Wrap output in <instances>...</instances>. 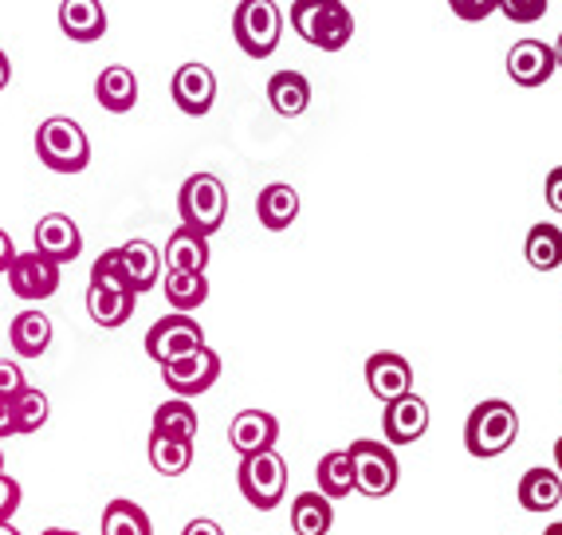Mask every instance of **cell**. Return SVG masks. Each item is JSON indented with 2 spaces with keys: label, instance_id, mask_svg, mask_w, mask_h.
Instances as JSON below:
<instances>
[{
  "label": "cell",
  "instance_id": "cell-36",
  "mask_svg": "<svg viewBox=\"0 0 562 535\" xmlns=\"http://www.w3.org/2000/svg\"><path fill=\"white\" fill-rule=\"evenodd\" d=\"M449 9L457 12L460 20H469V24H480V20H487L492 12L499 9V0H449Z\"/></svg>",
  "mask_w": 562,
  "mask_h": 535
},
{
  "label": "cell",
  "instance_id": "cell-44",
  "mask_svg": "<svg viewBox=\"0 0 562 535\" xmlns=\"http://www.w3.org/2000/svg\"><path fill=\"white\" fill-rule=\"evenodd\" d=\"M0 535H24V532H20V527H12V520H4V524H0Z\"/></svg>",
  "mask_w": 562,
  "mask_h": 535
},
{
  "label": "cell",
  "instance_id": "cell-45",
  "mask_svg": "<svg viewBox=\"0 0 562 535\" xmlns=\"http://www.w3.org/2000/svg\"><path fill=\"white\" fill-rule=\"evenodd\" d=\"M40 535H79V532H71V527H47V532H40Z\"/></svg>",
  "mask_w": 562,
  "mask_h": 535
},
{
  "label": "cell",
  "instance_id": "cell-5",
  "mask_svg": "<svg viewBox=\"0 0 562 535\" xmlns=\"http://www.w3.org/2000/svg\"><path fill=\"white\" fill-rule=\"evenodd\" d=\"M233 36L244 56L268 59L280 47L283 36V12L276 0H240L233 12Z\"/></svg>",
  "mask_w": 562,
  "mask_h": 535
},
{
  "label": "cell",
  "instance_id": "cell-6",
  "mask_svg": "<svg viewBox=\"0 0 562 535\" xmlns=\"http://www.w3.org/2000/svg\"><path fill=\"white\" fill-rule=\"evenodd\" d=\"M236 480H240V492L248 504L260 508V512H272L288 497V460L276 449L240 457V477Z\"/></svg>",
  "mask_w": 562,
  "mask_h": 535
},
{
  "label": "cell",
  "instance_id": "cell-13",
  "mask_svg": "<svg viewBox=\"0 0 562 535\" xmlns=\"http://www.w3.org/2000/svg\"><path fill=\"white\" fill-rule=\"evenodd\" d=\"M32 236H36V253L47 256V260H56L59 268L71 264L79 253H83V233H79V225L67 213L40 216V225Z\"/></svg>",
  "mask_w": 562,
  "mask_h": 535
},
{
  "label": "cell",
  "instance_id": "cell-41",
  "mask_svg": "<svg viewBox=\"0 0 562 535\" xmlns=\"http://www.w3.org/2000/svg\"><path fill=\"white\" fill-rule=\"evenodd\" d=\"M12 256H16V245H12V236L4 233V229H0V276L9 272Z\"/></svg>",
  "mask_w": 562,
  "mask_h": 535
},
{
  "label": "cell",
  "instance_id": "cell-8",
  "mask_svg": "<svg viewBox=\"0 0 562 535\" xmlns=\"http://www.w3.org/2000/svg\"><path fill=\"white\" fill-rule=\"evenodd\" d=\"M216 378H221V355L213 347H198L173 363H161V382L173 398L205 394V390H213Z\"/></svg>",
  "mask_w": 562,
  "mask_h": 535
},
{
  "label": "cell",
  "instance_id": "cell-38",
  "mask_svg": "<svg viewBox=\"0 0 562 535\" xmlns=\"http://www.w3.org/2000/svg\"><path fill=\"white\" fill-rule=\"evenodd\" d=\"M24 386H29L24 382V370L16 363H9V358H0V402H12Z\"/></svg>",
  "mask_w": 562,
  "mask_h": 535
},
{
  "label": "cell",
  "instance_id": "cell-28",
  "mask_svg": "<svg viewBox=\"0 0 562 535\" xmlns=\"http://www.w3.org/2000/svg\"><path fill=\"white\" fill-rule=\"evenodd\" d=\"M166 300L173 311H198L209 300V280L205 272H178V268H166Z\"/></svg>",
  "mask_w": 562,
  "mask_h": 535
},
{
  "label": "cell",
  "instance_id": "cell-14",
  "mask_svg": "<svg viewBox=\"0 0 562 535\" xmlns=\"http://www.w3.org/2000/svg\"><path fill=\"white\" fill-rule=\"evenodd\" d=\"M366 386L378 402H394L413 390V367L397 350H378L366 358Z\"/></svg>",
  "mask_w": 562,
  "mask_h": 535
},
{
  "label": "cell",
  "instance_id": "cell-2",
  "mask_svg": "<svg viewBox=\"0 0 562 535\" xmlns=\"http://www.w3.org/2000/svg\"><path fill=\"white\" fill-rule=\"evenodd\" d=\"M519 437V413L512 410V402L504 398H487L476 410L469 413V425H464V449L472 457L487 460L499 457L504 449H512Z\"/></svg>",
  "mask_w": 562,
  "mask_h": 535
},
{
  "label": "cell",
  "instance_id": "cell-43",
  "mask_svg": "<svg viewBox=\"0 0 562 535\" xmlns=\"http://www.w3.org/2000/svg\"><path fill=\"white\" fill-rule=\"evenodd\" d=\"M554 465H559V469H554V472H559V477H562V437H559V442H554Z\"/></svg>",
  "mask_w": 562,
  "mask_h": 535
},
{
  "label": "cell",
  "instance_id": "cell-35",
  "mask_svg": "<svg viewBox=\"0 0 562 535\" xmlns=\"http://www.w3.org/2000/svg\"><path fill=\"white\" fill-rule=\"evenodd\" d=\"M547 4H551V0H499V12H504L512 24H535V20L547 16Z\"/></svg>",
  "mask_w": 562,
  "mask_h": 535
},
{
  "label": "cell",
  "instance_id": "cell-1",
  "mask_svg": "<svg viewBox=\"0 0 562 535\" xmlns=\"http://www.w3.org/2000/svg\"><path fill=\"white\" fill-rule=\"evenodd\" d=\"M291 29L311 47L342 52L355 36V16L342 0H295L291 4Z\"/></svg>",
  "mask_w": 562,
  "mask_h": 535
},
{
  "label": "cell",
  "instance_id": "cell-24",
  "mask_svg": "<svg viewBox=\"0 0 562 535\" xmlns=\"http://www.w3.org/2000/svg\"><path fill=\"white\" fill-rule=\"evenodd\" d=\"M562 500V477L554 469H527L524 480H519V504H524V512H554Z\"/></svg>",
  "mask_w": 562,
  "mask_h": 535
},
{
  "label": "cell",
  "instance_id": "cell-15",
  "mask_svg": "<svg viewBox=\"0 0 562 535\" xmlns=\"http://www.w3.org/2000/svg\"><path fill=\"white\" fill-rule=\"evenodd\" d=\"M276 442H280V422L268 410H240L233 417V425H228V445L240 457L276 449Z\"/></svg>",
  "mask_w": 562,
  "mask_h": 535
},
{
  "label": "cell",
  "instance_id": "cell-32",
  "mask_svg": "<svg viewBox=\"0 0 562 535\" xmlns=\"http://www.w3.org/2000/svg\"><path fill=\"white\" fill-rule=\"evenodd\" d=\"M524 253L535 272H554V268L562 264V229L559 225H531Z\"/></svg>",
  "mask_w": 562,
  "mask_h": 535
},
{
  "label": "cell",
  "instance_id": "cell-9",
  "mask_svg": "<svg viewBox=\"0 0 562 535\" xmlns=\"http://www.w3.org/2000/svg\"><path fill=\"white\" fill-rule=\"evenodd\" d=\"M198 347H205V327H201L193 315H186V311H173V315H166V320H158L146 331V355H150L158 367Z\"/></svg>",
  "mask_w": 562,
  "mask_h": 535
},
{
  "label": "cell",
  "instance_id": "cell-22",
  "mask_svg": "<svg viewBox=\"0 0 562 535\" xmlns=\"http://www.w3.org/2000/svg\"><path fill=\"white\" fill-rule=\"evenodd\" d=\"M119 256H122V268H126V276H131V288L138 291H150V288H158V280H161V253L150 245V241H126V245L119 248Z\"/></svg>",
  "mask_w": 562,
  "mask_h": 535
},
{
  "label": "cell",
  "instance_id": "cell-47",
  "mask_svg": "<svg viewBox=\"0 0 562 535\" xmlns=\"http://www.w3.org/2000/svg\"><path fill=\"white\" fill-rule=\"evenodd\" d=\"M543 535H562V524H551V527H543Z\"/></svg>",
  "mask_w": 562,
  "mask_h": 535
},
{
  "label": "cell",
  "instance_id": "cell-16",
  "mask_svg": "<svg viewBox=\"0 0 562 535\" xmlns=\"http://www.w3.org/2000/svg\"><path fill=\"white\" fill-rule=\"evenodd\" d=\"M554 47L543 40H519L507 52V76L516 79L519 87H543L554 76Z\"/></svg>",
  "mask_w": 562,
  "mask_h": 535
},
{
  "label": "cell",
  "instance_id": "cell-21",
  "mask_svg": "<svg viewBox=\"0 0 562 535\" xmlns=\"http://www.w3.org/2000/svg\"><path fill=\"white\" fill-rule=\"evenodd\" d=\"M9 343L20 358H40L47 347H52V320L36 308L20 311L9 327Z\"/></svg>",
  "mask_w": 562,
  "mask_h": 535
},
{
  "label": "cell",
  "instance_id": "cell-18",
  "mask_svg": "<svg viewBox=\"0 0 562 535\" xmlns=\"http://www.w3.org/2000/svg\"><path fill=\"white\" fill-rule=\"evenodd\" d=\"M94 99H99V107L111 114L134 111V103H138V79H134L131 67H122V64L103 67L99 79H94Z\"/></svg>",
  "mask_w": 562,
  "mask_h": 535
},
{
  "label": "cell",
  "instance_id": "cell-40",
  "mask_svg": "<svg viewBox=\"0 0 562 535\" xmlns=\"http://www.w3.org/2000/svg\"><path fill=\"white\" fill-rule=\"evenodd\" d=\"M181 535H225V527L216 524V520H209V516H198V520H189Z\"/></svg>",
  "mask_w": 562,
  "mask_h": 535
},
{
  "label": "cell",
  "instance_id": "cell-37",
  "mask_svg": "<svg viewBox=\"0 0 562 535\" xmlns=\"http://www.w3.org/2000/svg\"><path fill=\"white\" fill-rule=\"evenodd\" d=\"M20 500H24V492H20V480L9 477V472H0V524L16 516Z\"/></svg>",
  "mask_w": 562,
  "mask_h": 535
},
{
  "label": "cell",
  "instance_id": "cell-25",
  "mask_svg": "<svg viewBox=\"0 0 562 535\" xmlns=\"http://www.w3.org/2000/svg\"><path fill=\"white\" fill-rule=\"evenodd\" d=\"M134 291H106V288H87V315L103 331H114L134 315Z\"/></svg>",
  "mask_w": 562,
  "mask_h": 535
},
{
  "label": "cell",
  "instance_id": "cell-27",
  "mask_svg": "<svg viewBox=\"0 0 562 535\" xmlns=\"http://www.w3.org/2000/svg\"><path fill=\"white\" fill-rule=\"evenodd\" d=\"M161 437H181V442H198V410L189 405V398H173L154 410V430Z\"/></svg>",
  "mask_w": 562,
  "mask_h": 535
},
{
  "label": "cell",
  "instance_id": "cell-29",
  "mask_svg": "<svg viewBox=\"0 0 562 535\" xmlns=\"http://www.w3.org/2000/svg\"><path fill=\"white\" fill-rule=\"evenodd\" d=\"M315 477H319V492L327 500H342L355 492V465H350V453L347 449H335V453H323L319 469H315Z\"/></svg>",
  "mask_w": 562,
  "mask_h": 535
},
{
  "label": "cell",
  "instance_id": "cell-30",
  "mask_svg": "<svg viewBox=\"0 0 562 535\" xmlns=\"http://www.w3.org/2000/svg\"><path fill=\"white\" fill-rule=\"evenodd\" d=\"M150 465L161 477H181V472L193 465V442H181V437H161V433H150Z\"/></svg>",
  "mask_w": 562,
  "mask_h": 535
},
{
  "label": "cell",
  "instance_id": "cell-10",
  "mask_svg": "<svg viewBox=\"0 0 562 535\" xmlns=\"http://www.w3.org/2000/svg\"><path fill=\"white\" fill-rule=\"evenodd\" d=\"M9 288L12 296L29 303H40V300H52L59 291V264L40 256L36 248L32 253H16L9 264Z\"/></svg>",
  "mask_w": 562,
  "mask_h": 535
},
{
  "label": "cell",
  "instance_id": "cell-12",
  "mask_svg": "<svg viewBox=\"0 0 562 535\" xmlns=\"http://www.w3.org/2000/svg\"><path fill=\"white\" fill-rule=\"evenodd\" d=\"M382 430H385V445H413L422 442L425 430H429V402L422 394H402L394 402H385L382 413Z\"/></svg>",
  "mask_w": 562,
  "mask_h": 535
},
{
  "label": "cell",
  "instance_id": "cell-42",
  "mask_svg": "<svg viewBox=\"0 0 562 535\" xmlns=\"http://www.w3.org/2000/svg\"><path fill=\"white\" fill-rule=\"evenodd\" d=\"M9 83H12V64H9V52L0 47V91H4Z\"/></svg>",
  "mask_w": 562,
  "mask_h": 535
},
{
  "label": "cell",
  "instance_id": "cell-17",
  "mask_svg": "<svg viewBox=\"0 0 562 535\" xmlns=\"http://www.w3.org/2000/svg\"><path fill=\"white\" fill-rule=\"evenodd\" d=\"M59 29L76 44H94L99 36H106L103 0H64L59 4Z\"/></svg>",
  "mask_w": 562,
  "mask_h": 535
},
{
  "label": "cell",
  "instance_id": "cell-7",
  "mask_svg": "<svg viewBox=\"0 0 562 535\" xmlns=\"http://www.w3.org/2000/svg\"><path fill=\"white\" fill-rule=\"evenodd\" d=\"M350 465H355V489L370 500H382L397 489V477H402V465H397L394 449L385 442H370V437H358L350 445Z\"/></svg>",
  "mask_w": 562,
  "mask_h": 535
},
{
  "label": "cell",
  "instance_id": "cell-11",
  "mask_svg": "<svg viewBox=\"0 0 562 535\" xmlns=\"http://www.w3.org/2000/svg\"><path fill=\"white\" fill-rule=\"evenodd\" d=\"M169 94H173V103H178L181 114L189 119H205L216 103V76L213 67L205 64H181L169 79Z\"/></svg>",
  "mask_w": 562,
  "mask_h": 535
},
{
  "label": "cell",
  "instance_id": "cell-33",
  "mask_svg": "<svg viewBox=\"0 0 562 535\" xmlns=\"http://www.w3.org/2000/svg\"><path fill=\"white\" fill-rule=\"evenodd\" d=\"M12 410V425H16V437L20 433H36L40 425L47 422V413H52V402H47L44 390H36V386H24L16 398L9 402Z\"/></svg>",
  "mask_w": 562,
  "mask_h": 535
},
{
  "label": "cell",
  "instance_id": "cell-4",
  "mask_svg": "<svg viewBox=\"0 0 562 535\" xmlns=\"http://www.w3.org/2000/svg\"><path fill=\"white\" fill-rule=\"evenodd\" d=\"M36 154L47 169L56 174H83L87 161H91V142H87L83 126L76 119H44L36 131Z\"/></svg>",
  "mask_w": 562,
  "mask_h": 535
},
{
  "label": "cell",
  "instance_id": "cell-39",
  "mask_svg": "<svg viewBox=\"0 0 562 535\" xmlns=\"http://www.w3.org/2000/svg\"><path fill=\"white\" fill-rule=\"evenodd\" d=\"M547 205H551L554 213H562V166H554L551 174H547Z\"/></svg>",
  "mask_w": 562,
  "mask_h": 535
},
{
  "label": "cell",
  "instance_id": "cell-19",
  "mask_svg": "<svg viewBox=\"0 0 562 535\" xmlns=\"http://www.w3.org/2000/svg\"><path fill=\"white\" fill-rule=\"evenodd\" d=\"M256 216H260L263 229L283 233V229H291V221L300 216V193H295L288 181H272V186H263L260 198H256Z\"/></svg>",
  "mask_w": 562,
  "mask_h": 535
},
{
  "label": "cell",
  "instance_id": "cell-46",
  "mask_svg": "<svg viewBox=\"0 0 562 535\" xmlns=\"http://www.w3.org/2000/svg\"><path fill=\"white\" fill-rule=\"evenodd\" d=\"M554 67H562V36H559V44H554Z\"/></svg>",
  "mask_w": 562,
  "mask_h": 535
},
{
  "label": "cell",
  "instance_id": "cell-48",
  "mask_svg": "<svg viewBox=\"0 0 562 535\" xmlns=\"http://www.w3.org/2000/svg\"><path fill=\"white\" fill-rule=\"evenodd\" d=\"M0 472H4V453H0Z\"/></svg>",
  "mask_w": 562,
  "mask_h": 535
},
{
  "label": "cell",
  "instance_id": "cell-34",
  "mask_svg": "<svg viewBox=\"0 0 562 535\" xmlns=\"http://www.w3.org/2000/svg\"><path fill=\"white\" fill-rule=\"evenodd\" d=\"M91 288H106V291H134L131 288V276H126V268H122V256L119 248H106L99 260H94L91 268ZM138 296V291H134Z\"/></svg>",
  "mask_w": 562,
  "mask_h": 535
},
{
  "label": "cell",
  "instance_id": "cell-26",
  "mask_svg": "<svg viewBox=\"0 0 562 535\" xmlns=\"http://www.w3.org/2000/svg\"><path fill=\"white\" fill-rule=\"evenodd\" d=\"M335 524V508L323 492H300L291 500V527L295 535H327Z\"/></svg>",
  "mask_w": 562,
  "mask_h": 535
},
{
  "label": "cell",
  "instance_id": "cell-31",
  "mask_svg": "<svg viewBox=\"0 0 562 535\" xmlns=\"http://www.w3.org/2000/svg\"><path fill=\"white\" fill-rule=\"evenodd\" d=\"M103 535H154V524L142 504H134L126 497H114L103 508Z\"/></svg>",
  "mask_w": 562,
  "mask_h": 535
},
{
  "label": "cell",
  "instance_id": "cell-20",
  "mask_svg": "<svg viewBox=\"0 0 562 535\" xmlns=\"http://www.w3.org/2000/svg\"><path fill=\"white\" fill-rule=\"evenodd\" d=\"M166 268H178V272H205L209 268V236L193 233V229H173L166 241V253H161Z\"/></svg>",
  "mask_w": 562,
  "mask_h": 535
},
{
  "label": "cell",
  "instance_id": "cell-3",
  "mask_svg": "<svg viewBox=\"0 0 562 535\" xmlns=\"http://www.w3.org/2000/svg\"><path fill=\"white\" fill-rule=\"evenodd\" d=\"M178 213L186 229H193L201 236H213L228 216L225 181L216 178V174H193V178H186L178 193Z\"/></svg>",
  "mask_w": 562,
  "mask_h": 535
},
{
  "label": "cell",
  "instance_id": "cell-23",
  "mask_svg": "<svg viewBox=\"0 0 562 535\" xmlns=\"http://www.w3.org/2000/svg\"><path fill=\"white\" fill-rule=\"evenodd\" d=\"M268 103H272L276 114L283 119H300L311 107V83L303 71H276L268 79Z\"/></svg>",
  "mask_w": 562,
  "mask_h": 535
}]
</instances>
